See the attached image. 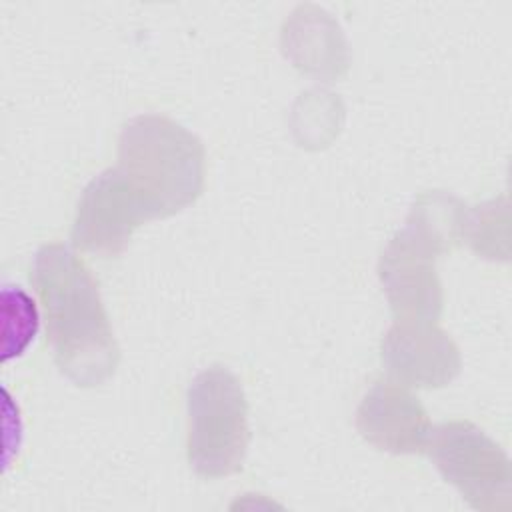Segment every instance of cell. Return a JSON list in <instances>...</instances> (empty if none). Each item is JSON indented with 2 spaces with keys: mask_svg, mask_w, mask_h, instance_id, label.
Segmentation results:
<instances>
[{
  "mask_svg": "<svg viewBox=\"0 0 512 512\" xmlns=\"http://www.w3.org/2000/svg\"><path fill=\"white\" fill-rule=\"evenodd\" d=\"M424 448L472 506H496V446L484 434L470 424L450 422L432 430Z\"/></svg>",
  "mask_w": 512,
  "mask_h": 512,
  "instance_id": "cell-6",
  "label": "cell"
},
{
  "mask_svg": "<svg viewBox=\"0 0 512 512\" xmlns=\"http://www.w3.org/2000/svg\"><path fill=\"white\" fill-rule=\"evenodd\" d=\"M248 406L238 378L222 366L200 372L188 388V462L204 478L242 468Z\"/></svg>",
  "mask_w": 512,
  "mask_h": 512,
  "instance_id": "cell-3",
  "label": "cell"
},
{
  "mask_svg": "<svg viewBox=\"0 0 512 512\" xmlns=\"http://www.w3.org/2000/svg\"><path fill=\"white\" fill-rule=\"evenodd\" d=\"M358 430L366 440L390 452L424 450L428 418L418 398L394 382H378L358 408Z\"/></svg>",
  "mask_w": 512,
  "mask_h": 512,
  "instance_id": "cell-8",
  "label": "cell"
},
{
  "mask_svg": "<svg viewBox=\"0 0 512 512\" xmlns=\"http://www.w3.org/2000/svg\"><path fill=\"white\" fill-rule=\"evenodd\" d=\"M382 362L402 382L442 386L458 372V350L434 322H396L382 340Z\"/></svg>",
  "mask_w": 512,
  "mask_h": 512,
  "instance_id": "cell-7",
  "label": "cell"
},
{
  "mask_svg": "<svg viewBox=\"0 0 512 512\" xmlns=\"http://www.w3.org/2000/svg\"><path fill=\"white\" fill-rule=\"evenodd\" d=\"M150 218H156L154 212L134 194L118 168L106 170L86 186L78 202L72 242L76 248L114 256Z\"/></svg>",
  "mask_w": 512,
  "mask_h": 512,
  "instance_id": "cell-4",
  "label": "cell"
},
{
  "mask_svg": "<svg viewBox=\"0 0 512 512\" xmlns=\"http://www.w3.org/2000/svg\"><path fill=\"white\" fill-rule=\"evenodd\" d=\"M436 250L410 228L386 248L380 278L386 286L396 322H434L440 314V284L430 258Z\"/></svg>",
  "mask_w": 512,
  "mask_h": 512,
  "instance_id": "cell-5",
  "label": "cell"
},
{
  "mask_svg": "<svg viewBox=\"0 0 512 512\" xmlns=\"http://www.w3.org/2000/svg\"><path fill=\"white\" fill-rule=\"evenodd\" d=\"M30 280L58 368L78 386H98L110 378L120 350L86 264L64 244H46L34 256Z\"/></svg>",
  "mask_w": 512,
  "mask_h": 512,
  "instance_id": "cell-1",
  "label": "cell"
},
{
  "mask_svg": "<svg viewBox=\"0 0 512 512\" xmlns=\"http://www.w3.org/2000/svg\"><path fill=\"white\" fill-rule=\"evenodd\" d=\"M118 158V172L156 218L194 202L202 190L204 148L168 118L130 120L120 134Z\"/></svg>",
  "mask_w": 512,
  "mask_h": 512,
  "instance_id": "cell-2",
  "label": "cell"
}]
</instances>
